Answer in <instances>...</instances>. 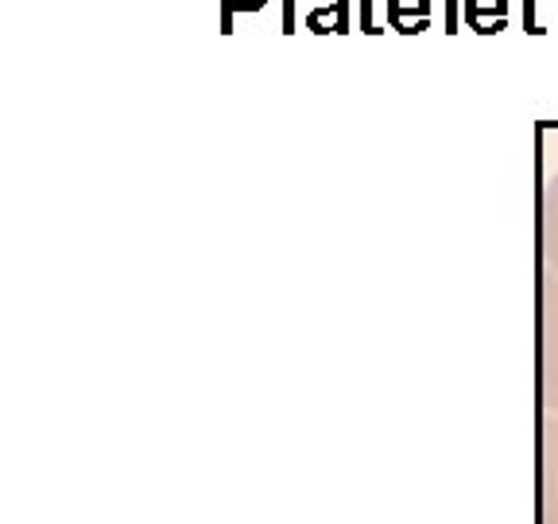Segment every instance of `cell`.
Returning <instances> with one entry per match:
<instances>
[{"instance_id": "6da1fadb", "label": "cell", "mask_w": 558, "mask_h": 524, "mask_svg": "<svg viewBox=\"0 0 558 524\" xmlns=\"http://www.w3.org/2000/svg\"><path fill=\"white\" fill-rule=\"evenodd\" d=\"M539 396L558 412V279L550 276L539 284Z\"/></svg>"}, {"instance_id": "7a4b0ae2", "label": "cell", "mask_w": 558, "mask_h": 524, "mask_svg": "<svg viewBox=\"0 0 558 524\" xmlns=\"http://www.w3.org/2000/svg\"><path fill=\"white\" fill-rule=\"evenodd\" d=\"M539 524H558V412L539 424Z\"/></svg>"}, {"instance_id": "3957f363", "label": "cell", "mask_w": 558, "mask_h": 524, "mask_svg": "<svg viewBox=\"0 0 558 524\" xmlns=\"http://www.w3.org/2000/svg\"><path fill=\"white\" fill-rule=\"evenodd\" d=\"M539 245H543V264L547 276L558 279V171L543 183L539 202Z\"/></svg>"}]
</instances>
